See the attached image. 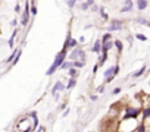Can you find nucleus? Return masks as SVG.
I'll return each mask as SVG.
<instances>
[{
    "mask_svg": "<svg viewBox=\"0 0 150 132\" xmlns=\"http://www.w3.org/2000/svg\"><path fill=\"white\" fill-rule=\"evenodd\" d=\"M68 50H69V48L63 46V47H62V50H60V51H59V53L54 56L53 63L50 65V68L46 71V75H47V77H52L53 74H56V71H59L60 65H62V63H63V62L68 59Z\"/></svg>",
    "mask_w": 150,
    "mask_h": 132,
    "instance_id": "nucleus-1",
    "label": "nucleus"
},
{
    "mask_svg": "<svg viewBox=\"0 0 150 132\" xmlns=\"http://www.w3.org/2000/svg\"><path fill=\"white\" fill-rule=\"evenodd\" d=\"M137 119H119L118 122V132H135L138 126Z\"/></svg>",
    "mask_w": 150,
    "mask_h": 132,
    "instance_id": "nucleus-2",
    "label": "nucleus"
},
{
    "mask_svg": "<svg viewBox=\"0 0 150 132\" xmlns=\"http://www.w3.org/2000/svg\"><path fill=\"white\" fill-rule=\"evenodd\" d=\"M141 116V107H132V106H125L124 107V116L121 119H138Z\"/></svg>",
    "mask_w": 150,
    "mask_h": 132,
    "instance_id": "nucleus-3",
    "label": "nucleus"
},
{
    "mask_svg": "<svg viewBox=\"0 0 150 132\" xmlns=\"http://www.w3.org/2000/svg\"><path fill=\"white\" fill-rule=\"evenodd\" d=\"M77 59H87V53H86V50L84 48H81V47H75V48H72L69 53H68V60H77Z\"/></svg>",
    "mask_w": 150,
    "mask_h": 132,
    "instance_id": "nucleus-4",
    "label": "nucleus"
},
{
    "mask_svg": "<svg viewBox=\"0 0 150 132\" xmlns=\"http://www.w3.org/2000/svg\"><path fill=\"white\" fill-rule=\"evenodd\" d=\"M124 21L122 19H110L109 21V25L106 27L108 32H113V31H121L124 28Z\"/></svg>",
    "mask_w": 150,
    "mask_h": 132,
    "instance_id": "nucleus-5",
    "label": "nucleus"
},
{
    "mask_svg": "<svg viewBox=\"0 0 150 132\" xmlns=\"http://www.w3.org/2000/svg\"><path fill=\"white\" fill-rule=\"evenodd\" d=\"M63 91H66V88H65V82H63V81H56V82L53 84L52 90H50L52 95H54L56 93H63Z\"/></svg>",
    "mask_w": 150,
    "mask_h": 132,
    "instance_id": "nucleus-6",
    "label": "nucleus"
},
{
    "mask_svg": "<svg viewBox=\"0 0 150 132\" xmlns=\"http://www.w3.org/2000/svg\"><path fill=\"white\" fill-rule=\"evenodd\" d=\"M134 11V2L132 0H125L124 2V6L121 8V13H131Z\"/></svg>",
    "mask_w": 150,
    "mask_h": 132,
    "instance_id": "nucleus-7",
    "label": "nucleus"
},
{
    "mask_svg": "<svg viewBox=\"0 0 150 132\" xmlns=\"http://www.w3.org/2000/svg\"><path fill=\"white\" fill-rule=\"evenodd\" d=\"M147 72V65H143L140 69H137L135 72H132L131 74V78H134V79H137V78H140V77H143L144 74Z\"/></svg>",
    "mask_w": 150,
    "mask_h": 132,
    "instance_id": "nucleus-8",
    "label": "nucleus"
},
{
    "mask_svg": "<svg viewBox=\"0 0 150 132\" xmlns=\"http://www.w3.org/2000/svg\"><path fill=\"white\" fill-rule=\"evenodd\" d=\"M18 34H19V27H16L15 29H13V32H12V35H11V38L8 40V46L13 50V46H15V38L18 37Z\"/></svg>",
    "mask_w": 150,
    "mask_h": 132,
    "instance_id": "nucleus-9",
    "label": "nucleus"
},
{
    "mask_svg": "<svg viewBox=\"0 0 150 132\" xmlns=\"http://www.w3.org/2000/svg\"><path fill=\"white\" fill-rule=\"evenodd\" d=\"M135 8H137L140 12L146 11V9L149 8V0H135Z\"/></svg>",
    "mask_w": 150,
    "mask_h": 132,
    "instance_id": "nucleus-10",
    "label": "nucleus"
},
{
    "mask_svg": "<svg viewBox=\"0 0 150 132\" xmlns=\"http://www.w3.org/2000/svg\"><path fill=\"white\" fill-rule=\"evenodd\" d=\"M91 51L96 53V54H102V41H100V38L96 40V41L93 43V46H91Z\"/></svg>",
    "mask_w": 150,
    "mask_h": 132,
    "instance_id": "nucleus-11",
    "label": "nucleus"
},
{
    "mask_svg": "<svg viewBox=\"0 0 150 132\" xmlns=\"http://www.w3.org/2000/svg\"><path fill=\"white\" fill-rule=\"evenodd\" d=\"M86 65H87V59H77V60H74V68H77V69H83Z\"/></svg>",
    "mask_w": 150,
    "mask_h": 132,
    "instance_id": "nucleus-12",
    "label": "nucleus"
},
{
    "mask_svg": "<svg viewBox=\"0 0 150 132\" xmlns=\"http://www.w3.org/2000/svg\"><path fill=\"white\" fill-rule=\"evenodd\" d=\"M77 81H78V78H68V82L65 84V88H66V91L72 90L75 85H77Z\"/></svg>",
    "mask_w": 150,
    "mask_h": 132,
    "instance_id": "nucleus-13",
    "label": "nucleus"
},
{
    "mask_svg": "<svg viewBox=\"0 0 150 132\" xmlns=\"http://www.w3.org/2000/svg\"><path fill=\"white\" fill-rule=\"evenodd\" d=\"M113 40H110V41H108V43H105V44H102V53H109L112 48H113Z\"/></svg>",
    "mask_w": 150,
    "mask_h": 132,
    "instance_id": "nucleus-14",
    "label": "nucleus"
},
{
    "mask_svg": "<svg viewBox=\"0 0 150 132\" xmlns=\"http://www.w3.org/2000/svg\"><path fill=\"white\" fill-rule=\"evenodd\" d=\"M113 47L116 48V51H118V56H121L122 54V51H124V43L121 41V40H113Z\"/></svg>",
    "mask_w": 150,
    "mask_h": 132,
    "instance_id": "nucleus-15",
    "label": "nucleus"
},
{
    "mask_svg": "<svg viewBox=\"0 0 150 132\" xmlns=\"http://www.w3.org/2000/svg\"><path fill=\"white\" fill-rule=\"evenodd\" d=\"M66 75H68V78H78V75H80V69H77V68H71V69L66 71Z\"/></svg>",
    "mask_w": 150,
    "mask_h": 132,
    "instance_id": "nucleus-16",
    "label": "nucleus"
},
{
    "mask_svg": "<svg viewBox=\"0 0 150 132\" xmlns=\"http://www.w3.org/2000/svg\"><path fill=\"white\" fill-rule=\"evenodd\" d=\"M71 68H74V62L66 59V60L60 65V68H59V69H60V71H68V69H71Z\"/></svg>",
    "mask_w": 150,
    "mask_h": 132,
    "instance_id": "nucleus-17",
    "label": "nucleus"
},
{
    "mask_svg": "<svg viewBox=\"0 0 150 132\" xmlns=\"http://www.w3.org/2000/svg\"><path fill=\"white\" fill-rule=\"evenodd\" d=\"M108 57H109V53H102V54H99V60H97V65L100 66V68H102V66L108 62Z\"/></svg>",
    "mask_w": 150,
    "mask_h": 132,
    "instance_id": "nucleus-18",
    "label": "nucleus"
},
{
    "mask_svg": "<svg viewBox=\"0 0 150 132\" xmlns=\"http://www.w3.org/2000/svg\"><path fill=\"white\" fill-rule=\"evenodd\" d=\"M63 46H65V47H68L69 50H72V48H75V47H78V40L71 38V40H69V43H63Z\"/></svg>",
    "mask_w": 150,
    "mask_h": 132,
    "instance_id": "nucleus-19",
    "label": "nucleus"
},
{
    "mask_svg": "<svg viewBox=\"0 0 150 132\" xmlns=\"http://www.w3.org/2000/svg\"><path fill=\"white\" fill-rule=\"evenodd\" d=\"M99 15H100L102 21H105V22L110 21V19H109V15L106 13V9H105V6H100V9H99Z\"/></svg>",
    "mask_w": 150,
    "mask_h": 132,
    "instance_id": "nucleus-20",
    "label": "nucleus"
},
{
    "mask_svg": "<svg viewBox=\"0 0 150 132\" xmlns=\"http://www.w3.org/2000/svg\"><path fill=\"white\" fill-rule=\"evenodd\" d=\"M135 22H137L138 25H143V27H147V25H149V19L144 18V16H137V18H135Z\"/></svg>",
    "mask_w": 150,
    "mask_h": 132,
    "instance_id": "nucleus-21",
    "label": "nucleus"
},
{
    "mask_svg": "<svg viewBox=\"0 0 150 132\" xmlns=\"http://www.w3.org/2000/svg\"><path fill=\"white\" fill-rule=\"evenodd\" d=\"M78 9L80 11H83V12H87V11H90V3L87 2H80V5H78Z\"/></svg>",
    "mask_w": 150,
    "mask_h": 132,
    "instance_id": "nucleus-22",
    "label": "nucleus"
},
{
    "mask_svg": "<svg viewBox=\"0 0 150 132\" xmlns=\"http://www.w3.org/2000/svg\"><path fill=\"white\" fill-rule=\"evenodd\" d=\"M113 37H112V32H105L103 35H102V38H100V41H102V44H105V43H108V41H110Z\"/></svg>",
    "mask_w": 150,
    "mask_h": 132,
    "instance_id": "nucleus-23",
    "label": "nucleus"
},
{
    "mask_svg": "<svg viewBox=\"0 0 150 132\" xmlns=\"http://www.w3.org/2000/svg\"><path fill=\"white\" fill-rule=\"evenodd\" d=\"M18 50H19V48H15V50H12V53H11V56H9V57H8L6 60H5V63H6V65H11V63L13 62V59H15V56H16V53H18Z\"/></svg>",
    "mask_w": 150,
    "mask_h": 132,
    "instance_id": "nucleus-24",
    "label": "nucleus"
},
{
    "mask_svg": "<svg viewBox=\"0 0 150 132\" xmlns=\"http://www.w3.org/2000/svg\"><path fill=\"white\" fill-rule=\"evenodd\" d=\"M134 37H135V40H138V41H141V43H146V41L149 40V37L144 35V34H141V32H137Z\"/></svg>",
    "mask_w": 150,
    "mask_h": 132,
    "instance_id": "nucleus-25",
    "label": "nucleus"
},
{
    "mask_svg": "<svg viewBox=\"0 0 150 132\" xmlns=\"http://www.w3.org/2000/svg\"><path fill=\"white\" fill-rule=\"evenodd\" d=\"M21 56H22V48L19 47V50H18V53H16V56H15V59H13V62L11 63V66H15L18 62H19V59H21Z\"/></svg>",
    "mask_w": 150,
    "mask_h": 132,
    "instance_id": "nucleus-26",
    "label": "nucleus"
},
{
    "mask_svg": "<svg viewBox=\"0 0 150 132\" xmlns=\"http://www.w3.org/2000/svg\"><path fill=\"white\" fill-rule=\"evenodd\" d=\"M30 13H31V16H35L37 13H38V9H37V6H35V3H34V0L31 2V8H30Z\"/></svg>",
    "mask_w": 150,
    "mask_h": 132,
    "instance_id": "nucleus-27",
    "label": "nucleus"
},
{
    "mask_svg": "<svg viewBox=\"0 0 150 132\" xmlns=\"http://www.w3.org/2000/svg\"><path fill=\"white\" fill-rule=\"evenodd\" d=\"M135 132H147V126H146V123H144V122H140L138 126H137V129H135Z\"/></svg>",
    "mask_w": 150,
    "mask_h": 132,
    "instance_id": "nucleus-28",
    "label": "nucleus"
},
{
    "mask_svg": "<svg viewBox=\"0 0 150 132\" xmlns=\"http://www.w3.org/2000/svg\"><path fill=\"white\" fill-rule=\"evenodd\" d=\"M65 3H66V6L69 8V9H74L75 6H77V0H65Z\"/></svg>",
    "mask_w": 150,
    "mask_h": 132,
    "instance_id": "nucleus-29",
    "label": "nucleus"
},
{
    "mask_svg": "<svg viewBox=\"0 0 150 132\" xmlns=\"http://www.w3.org/2000/svg\"><path fill=\"white\" fill-rule=\"evenodd\" d=\"M99 9H100V6H99L97 3H94V5L90 8V11H91V12H94V13H99Z\"/></svg>",
    "mask_w": 150,
    "mask_h": 132,
    "instance_id": "nucleus-30",
    "label": "nucleus"
},
{
    "mask_svg": "<svg viewBox=\"0 0 150 132\" xmlns=\"http://www.w3.org/2000/svg\"><path fill=\"white\" fill-rule=\"evenodd\" d=\"M105 91H106V84H102V85H99V87H97V93L103 94Z\"/></svg>",
    "mask_w": 150,
    "mask_h": 132,
    "instance_id": "nucleus-31",
    "label": "nucleus"
},
{
    "mask_svg": "<svg viewBox=\"0 0 150 132\" xmlns=\"http://www.w3.org/2000/svg\"><path fill=\"white\" fill-rule=\"evenodd\" d=\"M88 98H90V101H93V103L99 101V95H97V94H91V95H90Z\"/></svg>",
    "mask_w": 150,
    "mask_h": 132,
    "instance_id": "nucleus-32",
    "label": "nucleus"
},
{
    "mask_svg": "<svg viewBox=\"0 0 150 132\" xmlns=\"http://www.w3.org/2000/svg\"><path fill=\"white\" fill-rule=\"evenodd\" d=\"M121 91H122V90H121V87H116V88H113V90H112V95H118Z\"/></svg>",
    "mask_w": 150,
    "mask_h": 132,
    "instance_id": "nucleus-33",
    "label": "nucleus"
},
{
    "mask_svg": "<svg viewBox=\"0 0 150 132\" xmlns=\"http://www.w3.org/2000/svg\"><path fill=\"white\" fill-rule=\"evenodd\" d=\"M99 68H100V66H99L97 63H96V65L93 66V71H91V74H93V77H94V75L97 74V71H99Z\"/></svg>",
    "mask_w": 150,
    "mask_h": 132,
    "instance_id": "nucleus-34",
    "label": "nucleus"
},
{
    "mask_svg": "<svg viewBox=\"0 0 150 132\" xmlns=\"http://www.w3.org/2000/svg\"><path fill=\"white\" fill-rule=\"evenodd\" d=\"M69 113H71V109H69V107H66V109H65V110L62 112V117H66V116H68Z\"/></svg>",
    "mask_w": 150,
    "mask_h": 132,
    "instance_id": "nucleus-35",
    "label": "nucleus"
},
{
    "mask_svg": "<svg viewBox=\"0 0 150 132\" xmlns=\"http://www.w3.org/2000/svg\"><path fill=\"white\" fill-rule=\"evenodd\" d=\"M65 109H66V101H63V103L59 106V109H57V110H59V112H63Z\"/></svg>",
    "mask_w": 150,
    "mask_h": 132,
    "instance_id": "nucleus-36",
    "label": "nucleus"
},
{
    "mask_svg": "<svg viewBox=\"0 0 150 132\" xmlns=\"http://www.w3.org/2000/svg\"><path fill=\"white\" fill-rule=\"evenodd\" d=\"M35 132H46V126H43V125H40L37 129H35Z\"/></svg>",
    "mask_w": 150,
    "mask_h": 132,
    "instance_id": "nucleus-37",
    "label": "nucleus"
},
{
    "mask_svg": "<svg viewBox=\"0 0 150 132\" xmlns=\"http://www.w3.org/2000/svg\"><path fill=\"white\" fill-rule=\"evenodd\" d=\"M11 25L16 28V27H18V19H16V18H15V19H12V21H11Z\"/></svg>",
    "mask_w": 150,
    "mask_h": 132,
    "instance_id": "nucleus-38",
    "label": "nucleus"
},
{
    "mask_svg": "<svg viewBox=\"0 0 150 132\" xmlns=\"http://www.w3.org/2000/svg\"><path fill=\"white\" fill-rule=\"evenodd\" d=\"M15 12H16V13H19V12H21V5H19V3L15 6Z\"/></svg>",
    "mask_w": 150,
    "mask_h": 132,
    "instance_id": "nucleus-39",
    "label": "nucleus"
},
{
    "mask_svg": "<svg viewBox=\"0 0 150 132\" xmlns=\"http://www.w3.org/2000/svg\"><path fill=\"white\" fill-rule=\"evenodd\" d=\"M127 40H128L129 46H132V35H127Z\"/></svg>",
    "mask_w": 150,
    "mask_h": 132,
    "instance_id": "nucleus-40",
    "label": "nucleus"
},
{
    "mask_svg": "<svg viewBox=\"0 0 150 132\" xmlns=\"http://www.w3.org/2000/svg\"><path fill=\"white\" fill-rule=\"evenodd\" d=\"M53 98H54L56 101H59V98H60V93H56V94L53 95Z\"/></svg>",
    "mask_w": 150,
    "mask_h": 132,
    "instance_id": "nucleus-41",
    "label": "nucleus"
},
{
    "mask_svg": "<svg viewBox=\"0 0 150 132\" xmlns=\"http://www.w3.org/2000/svg\"><path fill=\"white\" fill-rule=\"evenodd\" d=\"M86 41V37L83 35V37H80V40H78V43H84Z\"/></svg>",
    "mask_w": 150,
    "mask_h": 132,
    "instance_id": "nucleus-42",
    "label": "nucleus"
},
{
    "mask_svg": "<svg viewBox=\"0 0 150 132\" xmlns=\"http://www.w3.org/2000/svg\"><path fill=\"white\" fill-rule=\"evenodd\" d=\"M24 132H34V129H28V131H24Z\"/></svg>",
    "mask_w": 150,
    "mask_h": 132,
    "instance_id": "nucleus-43",
    "label": "nucleus"
},
{
    "mask_svg": "<svg viewBox=\"0 0 150 132\" xmlns=\"http://www.w3.org/2000/svg\"><path fill=\"white\" fill-rule=\"evenodd\" d=\"M146 74H150V68H147V72Z\"/></svg>",
    "mask_w": 150,
    "mask_h": 132,
    "instance_id": "nucleus-44",
    "label": "nucleus"
},
{
    "mask_svg": "<svg viewBox=\"0 0 150 132\" xmlns=\"http://www.w3.org/2000/svg\"><path fill=\"white\" fill-rule=\"evenodd\" d=\"M77 2H86V0H77Z\"/></svg>",
    "mask_w": 150,
    "mask_h": 132,
    "instance_id": "nucleus-45",
    "label": "nucleus"
},
{
    "mask_svg": "<svg viewBox=\"0 0 150 132\" xmlns=\"http://www.w3.org/2000/svg\"><path fill=\"white\" fill-rule=\"evenodd\" d=\"M0 5H2V0H0Z\"/></svg>",
    "mask_w": 150,
    "mask_h": 132,
    "instance_id": "nucleus-46",
    "label": "nucleus"
}]
</instances>
